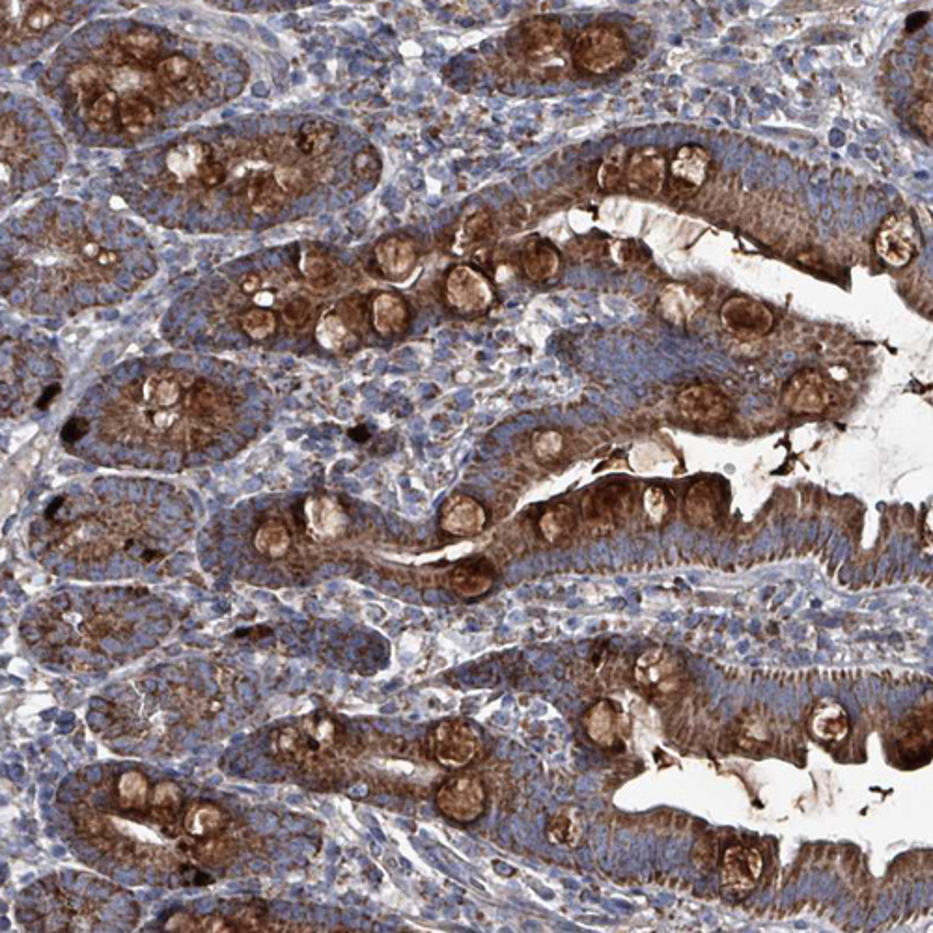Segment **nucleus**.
<instances>
[{"instance_id": "f257e3e1", "label": "nucleus", "mask_w": 933, "mask_h": 933, "mask_svg": "<svg viewBox=\"0 0 933 933\" xmlns=\"http://www.w3.org/2000/svg\"><path fill=\"white\" fill-rule=\"evenodd\" d=\"M629 42L622 28L609 23L586 27L573 42L571 60L588 75H607L626 64Z\"/></svg>"}, {"instance_id": "f03ea898", "label": "nucleus", "mask_w": 933, "mask_h": 933, "mask_svg": "<svg viewBox=\"0 0 933 933\" xmlns=\"http://www.w3.org/2000/svg\"><path fill=\"white\" fill-rule=\"evenodd\" d=\"M510 40L517 58L532 70L555 64L566 49L564 27L553 17H534L521 23Z\"/></svg>"}, {"instance_id": "7ed1b4c3", "label": "nucleus", "mask_w": 933, "mask_h": 933, "mask_svg": "<svg viewBox=\"0 0 933 933\" xmlns=\"http://www.w3.org/2000/svg\"><path fill=\"white\" fill-rule=\"evenodd\" d=\"M161 47L163 42L152 28H129L107 43V49H103V58L99 62L109 68L137 66L150 70L159 64Z\"/></svg>"}, {"instance_id": "20e7f679", "label": "nucleus", "mask_w": 933, "mask_h": 933, "mask_svg": "<svg viewBox=\"0 0 933 933\" xmlns=\"http://www.w3.org/2000/svg\"><path fill=\"white\" fill-rule=\"evenodd\" d=\"M154 73L168 103H183L198 98L209 88L206 71L182 53L161 58Z\"/></svg>"}, {"instance_id": "39448f33", "label": "nucleus", "mask_w": 933, "mask_h": 933, "mask_svg": "<svg viewBox=\"0 0 933 933\" xmlns=\"http://www.w3.org/2000/svg\"><path fill=\"white\" fill-rule=\"evenodd\" d=\"M437 808L452 822L473 823L486 808L484 784L471 775L446 780L437 792Z\"/></svg>"}, {"instance_id": "423d86ee", "label": "nucleus", "mask_w": 933, "mask_h": 933, "mask_svg": "<svg viewBox=\"0 0 933 933\" xmlns=\"http://www.w3.org/2000/svg\"><path fill=\"white\" fill-rule=\"evenodd\" d=\"M635 682L652 697H667L678 689L683 676L682 663L667 648L655 646L637 659Z\"/></svg>"}, {"instance_id": "0eeeda50", "label": "nucleus", "mask_w": 933, "mask_h": 933, "mask_svg": "<svg viewBox=\"0 0 933 933\" xmlns=\"http://www.w3.org/2000/svg\"><path fill=\"white\" fill-rule=\"evenodd\" d=\"M432 752L441 766L460 769L473 762L478 752V736L467 721H443L433 730Z\"/></svg>"}, {"instance_id": "6e6552de", "label": "nucleus", "mask_w": 933, "mask_h": 933, "mask_svg": "<svg viewBox=\"0 0 933 933\" xmlns=\"http://www.w3.org/2000/svg\"><path fill=\"white\" fill-rule=\"evenodd\" d=\"M446 301L463 314L482 312L493 303V290L488 279L471 265H456L445 284Z\"/></svg>"}, {"instance_id": "1a4fd4ad", "label": "nucleus", "mask_w": 933, "mask_h": 933, "mask_svg": "<svg viewBox=\"0 0 933 933\" xmlns=\"http://www.w3.org/2000/svg\"><path fill=\"white\" fill-rule=\"evenodd\" d=\"M721 321L741 340H756L773 329L775 316L764 303L745 295H734L721 307Z\"/></svg>"}, {"instance_id": "9d476101", "label": "nucleus", "mask_w": 933, "mask_h": 933, "mask_svg": "<svg viewBox=\"0 0 933 933\" xmlns=\"http://www.w3.org/2000/svg\"><path fill=\"white\" fill-rule=\"evenodd\" d=\"M633 491L626 484H605L590 491L583 501V514L594 529H614L629 516Z\"/></svg>"}, {"instance_id": "9b49d317", "label": "nucleus", "mask_w": 933, "mask_h": 933, "mask_svg": "<svg viewBox=\"0 0 933 933\" xmlns=\"http://www.w3.org/2000/svg\"><path fill=\"white\" fill-rule=\"evenodd\" d=\"M836 390L825 377L812 370L795 374L784 389V405L799 415H818L835 404Z\"/></svg>"}, {"instance_id": "f8f14e48", "label": "nucleus", "mask_w": 933, "mask_h": 933, "mask_svg": "<svg viewBox=\"0 0 933 933\" xmlns=\"http://www.w3.org/2000/svg\"><path fill=\"white\" fill-rule=\"evenodd\" d=\"M667 178V161L654 146L633 150L627 157L624 183L631 195L652 198L663 189Z\"/></svg>"}, {"instance_id": "ddd939ff", "label": "nucleus", "mask_w": 933, "mask_h": 933, "mask_svg": "<svg viewBox=\"0 0 933 933\" xmlns=\"http://www.w3.org/2000/svg\"><path fill=\"white\" fill-rule=\"evenodd\" d=\"M917 251V236L911 219L904 213H892L879 226L876 252L885 264L904 267Z\"/></svg>"}, {"instance_id": "4468645a", "label": "nucleus", "mask_w": 933, "mask_h": 933, "mask_svg": "<svg viewBox=\"0 0 933 933\" xmlns=\"http://www.w3.org/2000/svg\"><path fill=\"white\" fill-rule=\"evenodd\" d=\"M215 157V150L202 140H180L168 148L165 157L168 178L170 182L178 185H198L204 168L208 167L209 161H213Z\"/></svg>"}, {"instance_id": "2eb2a0df", "label": "nucleus", "mask_w": 933, "mask_h": 933, "mask_svg": "<svg viewBox=\"0 0 933 933\" xmlns=\"http://www.w3.org/2000/svg\"><path fill=\"white\" fill-rule=\"evenodd\" d=\"M678 407L683 417L698 424L725 422L734 409L725 392L713 385H695L682 390L678 396Z\"/></svg>"}, {"instance_id": "dca6fc26", "label": "nucleus", "mask_w": 933, "mask_h": 933, "mask_svg": "<svg viewBox=\"0 0 933 933\" xmlns=\"http://www.w3.org/2000/svg\"><path fill=\"white\" fill-rule=\"evenodd\" d=\"M764 870V857L754 848L732 846L721 861V883L732 896H743L754 889Z\"/></svg>"}, {"instance_id": "f3484780", "label": "nucleus", "mask_w": 933, "mask_h": 933, "mask_svg": "<svg viewBox=\"0 0 933 933\" xmlns=\"http://www.w3.org/2000/svg\"><path fill=\"white\" fill-rule=\"evenodd\" d=\"M710 154L700 146H682L670 161L669 189L672 195L693 196L708 178Z\"/></svg>"}, {"instance_id": "a211bd4d", "label": "nucleus", "mask_w": 933, "mask_h": 933, "mask_svg": "<svg viewBox=\"0 0 933 933\" xmlns=\"http://www.w3.org/2000/svg\"><path fill=\"white\" fill-rule=\"evenodd\" d=\"M374 260L385 279L404 280L417 267V243L400 234L383 237L374 249Z\"/></svg>"}, {"instance_id": "6ab92c4d", "label": "nucleus", "mask_w": 933, "mask_h": 933, "mask_svg": "<svg viewBox=\"0 0 933 933\" xmlns=\"http://www.w3.org/2000/svg\"><path fill=\"white\" fill-rule=\"evenodd\" d=\"M486 525V512L482 504L467 495H454L445 502L441 512V529L452 536H474Z\"/></svg>"}, {"instance_id": "aec40b11", "label": "nucleus", "mask_w": 933, "mask_h": 933, "mask_svg": "<svg viewBox=\"0 0 933 933\" xmlns=\"http://www.w3.org/2000/svg\"><path fill=\"white\" fill-rule=\"evenodd\" d=\"M495 583V568L488 558L474 557L461 560L450 571V588L460 598H478L486 594Z\"/></svg>"}, {"instance_id": "412c9836", "label": "nucleus", "mask_w": 933, "mask_h": 933, "mask_svg": "<svg viewBox=\"0 0 933 933\" xmlns=\"http://www.w3.org/2000/svg\"><path fill=\"white\" fill-rule=\"evenodd\" d=\"M307 529L316 540H331L348 527L344 508L331 497H310L305 502Z\"/></svg>"}, {"instance_id": "4be33fe9", "label": "nucleus", "mask_w": 933, "mask_h": 933, "mask_svg": "<svg viewBox=\"0 0 933 933\" xmlns=\"http://www.w3.org/2000/svg\"><path fill=\"white\" fill-rule=\"evenodd\" d=\"M808 726L823 743H842L850 736V715L835 700H823L812 711Z\"/></svg>"}, {"instance_id": "5701e85b", "label": "nucleus", "mask_w": 933, "mask_h": 933, "mask_svg": "<svg viewBox=\"0 0 933 933\" xmlns=\"http://www.w3.org/2000/svg\"><path fill=\"white\" fill-rule=\"evenodd\" d=\"M687 521L700 529H710L721 517V497L710 482L702 480L687 491L683 504Z\"/></svg>"}, {"instance_id": "b1692460", "label": "nucleus", "mask_w": 933, "mask_h": 933, "mask_svg": "<svg viewBox=\"0 0 933 933\" xmlns=\"http://www.w3.org/2000/svg\"><path fill=\"white\" fill-rule=\"evenodd\" d=\"M109 81H111L109 66L96 62V60L77 64L75 68L68 71V77H66V83L70 86L71 92L79 99L81 107L88 105L101 92L109 90L111 88Z\"/></svg>"}, {"instance_id": "393cba45", "label": "nucleus", "mask_w": 933, "mask_h": 933, "mask_svg": "<svg viewBox=\"0 0 933 933\" xmlns=\"http://www.w3.org/2000/svg\"><path fill=\"white\" fill-rule=\"evenodd\" d=\"M409 321V310L404 299L396 293H377L372 301V325L377 335L394 336L404 333Z\"/></svg>"}, {"instance_id": "a878e982", "label": "nucleus", "mask_w": 933, "mask_h": 933, "mask_svg": "<svg viewBox=\"0 0 933 933\" xmlns=\"http://www.w3.org/2000/svg\"><path fill=\"white\" fill-rule=\"evenodd\" d=\"M120 131L131 137H140L152 131L157 122V107L154 101L140 94L122 96L118 111Z\"/></svg>"}, {"instance_id": "bb28decb", "label": "nucleus", "mask_w": 933, "mask_h": 933, "mask_svg": "<svg viewBox=\"0 0 933 933\" xmlns=\"http://www.w3.org/2000/svg\"><path fill=\"white\" fill-rule=\"evenodd\" d=\"M0 150H2V163H6L14 170L32 159V150L28 148L27 129L19 122L15 112L2 114Z\"/></svg>"}, {"instance_id": "cd10ccee", "label": "nucleus", "mask_w": 933, "mask_h": 933, "mask_svg": "<svg viewBox=\"0 0 933 933\" xmlns=\"http://www.w3.org/2000/svg\"><path fill=\"white\" fill-rule=\"evenodd\" d=\"M521 265L530 280L545 282L557 275L560 256L551 243L532 239L529 243H525L521 251Z\"/></svg>"}, {"instance_id": "c85d7f7f", "label": "nucleus", "mask_w": 933, "mask_h": 933, "mask_svg": "<svg viewBox=\"0 0 933 933\" xmlns=\"http://www.w3.org/2000/svg\"><path fill=\"white\" fill-rule=\"evenodd\" d=\"M620 715L609 700H601L586 711L585 728L588 738L601 747H611L618 736Z\"/></svg>"}, {"instance_id": "c756f323", "label": "nucleus", "mask_w": 933, "mask_h": 933, "mask_svg": "<svg viewBox=\"0 0 933 933\" xmlns=\"http://www.w3.org/2000/svg\"><path fill=\"white\" fill-rule=\"evenodd\" d=\"M118 111H120V96L112 88L101 92L99 96H96L88 105L83 107L86 124L92 127L94 131H98V133H118L120 131Z\"/></svg>"}, {"instance_id": "7c9ffc66", "label": "nucleus", "mask_w": 933, "mask_h": 933, "mask_svg": "<svg viewBox=\"0 0 933 933\" xmlns=\"http://www.w3.org/2000/svg\"><path fill=\"white\" fill-rule=\"evenodd\" d=\"M71 2H28L27 12L17 28V42L32 38L55 27L64 8Z\"/></svg>"}, {"instance_id": "2f4dec72", "label": "nucleus", "mask_w": 933, "mask_h": 933, "mask_svg": "<svg viewBox=\"0 0 933 933\" xmlns=\"http://www.w3.org/2000/svg\"><path fill=\"white\" fill-rule=\"evenodd\" d=\"M547 838L551 844L575 848L585 835V820L577 808H562L547 823Z\"/></svg>"}, {"instance_id": "473e14b6", "label": "nucleus", "mask_w": 933, "mask_h": 933, "mask_svg": "<svg viewBox=\"0 0 933 933\" xmlns=\"http://www.w3.org/2000/svg\"><path fill=\"white\" fill-rule=\"evenodd\" d=\"M301 271H303V277L307 279L308 284L314 286L316 290L333 288L336 280H338V275H340L335 260L327 252L316 249V247H310V249L303 252Z\"/></svg>"}, {"instance_id": "72a5a7b5", "label": "nucleus", "mask_w": 933, "mask_h": 933, "mask_svg": "<svg viewBox=\"0 0 933 933\" xmlns=\"http://www.w3.org/2000/svg\"><path fill=\"white\" fill-rule=\"evenodd\" d=\"M700 301L687 286H669L659 297V312L670 323H685L695 316Z\"/></svg>"}, {"instance_id": "f704fd0d", "label": "nucleus", "mask_w": 933, "mask_h": 933, "mask_svg": "<svg viewBox=\"0 0 933 933\" xmlns=\"http://www.w3.org/2000/svg\"><path fill=\"white\" fill-rule=\"evenodd\" d=\"M336 127L329 122H308L295 135V146L305 159H314L327 154L333 146Z\"/></svg>"}, {"instance_id": "c9c22d12", "label": "nucleus", "mask_w": 933, "mask_h": 933, "mask_svg": "<svg viewBox=\"0 0 933 933\" xmlns=\"http://www.w3.org/2000/svg\"><path fill=\"white\" fill-rule=\"evenodd\" d=\"M491 232H493V217L488 211H478L465 217L456 236V245L460 247V251H473L484 241H488Z\"/></svg>"}, {"instance_id": "e433bc0d", "label": "nucleus", "mask_w": 933, "mask_h": 933, "mask_svg": "<svg viewBox=\"0 0 933 933\" xmlns=\"http://www.w3.org/2000/svg\"><path fill=\"white\" fill-rule=\"evenodd\" d=\"M316 340L320 342L321 348L340 351L353 342V333L340 314H327L316 327Z\"/></svg>"}, {"instance_id": "4c0bfd02", "label": "nucleus", "mask_w": 933, "mask_h": 933, "mask_svg": "<svg viewBox=\"0 0 933 933\" xmlns=\"http://www.w3.org/2000/svg\"><path fill=\"white\" fill-rule=\"evenodd\" d=\"M573 527H575V516H573V510L566 504H557L540 517V532L545 542L549 544H555L562 538H566Z\"/></svg>"}, {"instance_id": "58836bf2", "label": "nucleus", "mask_w": 933, "mask_h": 933, "mask_svg": "<svg viewBox=\"0 0 933 933\" xmlns=\"http://www.w3.org/2000/svg\"><path fill=\"white\" fill-rule=\"evenodd\" d=\"M254 544L265 557H284L290 547V534H288V529L280 523H267L256 532Z\"/></svg>"}, {"instance_id": "ea45409f", "label": "nucleus", "mask_w": 933, "mask_h": 933, "mask_svg": "<svg viewBox=\"0 0 933 933\" xmlns=\"http://www.w3.org/2000/svg\"><path fill=\"white\" fill-rule=\"evenodd\" d=\"M627 157L629 155L626 154L624 146H616L613 152L605 157L598 172V183L601 189L613 191L620 187V183H624Z\"/></svg>"}, {"instance_id": "a19ab883", "label": "nucleus", "mask_w": 933, "mask_h": 933, "mask_svg": "<svg viewBox=\"0 0 933 933\" xmlns=\"http://www.w3.org/2000/svg\"><path fill=\"white\" fill-rule=\"evenodd\" d=\"M241 329L254 340H265L277 331V316L267 308H249L241 316Z\"/></svg>"}, {"instance_id": "79ce46f5", "label": "nucleus", "mask_w": 933, "mask_h": 933, "mask_svg": "<svg viewBox=\"0 0 933 933\" xmlns=\"http://www.w3.org/2000/svg\"><path fill=\"white\" fill-rule=\"evenodd\" d=\"M381 157H379V152L376 148L368 146V148H363L361 152H357L353 161H351V170H353V176L359 180V182L364 183H374L376 180H379L381 176Z\"/></svg>"}, {"instance_id": "37998d69", "label": "nucleus", "mask_w": 933, "mask_h": 933, "mask_svg": "<svg viewBox=\"0 0 933 933\" xmlns=\"http://www.w3.org/2000/svg\"><path fill=\"white\" fill-rule=\"evenodd\" d=\"M282 316H284V321L288 327L292 329H305L312 316H314V305L308 297H303V295H297L293 297L292 301L282 308Z\"/></svg>"}, {"instance_id": "c03bdc74", "label": "nucleus", "mask_w": 933, "mask_h": 933, "mask_svg": "<svg viewBox=\"0 0 933 933\" xmlns=\"http://www.w3.org/2000/svg\"><path fill=\"white\" fill-rule=\"evenodd\" d=\"M644 508H646V516L650 517V521L654 525H661L670 514V502L669 495L667 491L663 488H648L646 493H644Z\"/></svg>"}, {"instance_id": "a18cd8bd", "label": "nucleus", "mask_w": 933, "mask_h": 933, "mask_svg": "<svg viewBox=\"0 0 933 933\" xmlns=\"http://www.w3.org/2000/svg\"><path fill=\"white\" fill-rule=\"evenodd\" d=\"M909 122L917 127L920 135L932 142L933 137V105L932 99H920L909 109Z\"/></svg>"}, {"instance_id": "49530a36", "label": "nucleus", "mask_w": 933, "mask_h": 933, "mask_svg": "<svg viewBox=\"0 0 933 933\" xmlns=\"http://www.w3.org/2000/svg\"><path fill=\"white\" fill-rule=\"evenodd\" d=\"M564 448V439L557 432L536 433L532 439V450L542 461H553Z\"/></svg>"}, {"instance_id": "de8ad7c7", "label": "nucleus", "mask_w": 933, "mask_h": 933, "mask_svg": "<svg viewBox=\"0 0 933 933\" xmlns=\"http://www.w3.org/2000/svg\"><path fill=\"white\" fill-rule=\"evenodd\" d=\"M120 794L124 805H140L146 794V782L139 773H127L120 782Z\"/></svg>"}, {"instance_id": "09e8293b", "label": "nucleus", "mask_w": 933, "mask_h": 933, "mask_svg": "<svg viewBox=\"0 0 933 933\" xmlns=\"http://www.w3.org/2000/svg\"><path fill=\"white\" fill-rule=\"evenodd\" d=\"M305 732H307V736H310V739L318 741L320 745H329L333 741L335 726L329 719H318V721L308 719L307 723H305Z\"/></svg>"}, {"instance_id": "8fccbe9b", "label": "nucleus", "mask_w": 933, "mask_h": 933, "mask_svg": "<svg viewBox=\"0 0 933 933\" xmlns=\"http://www.w3.org/2000/svg\"><path fill=\"white\" fill-rule=\"evenodd\" d=\"M191 816L196 818V825L200 823V827L196 829L198 835L206 833L208 827H215V825L221 823V814H219L215 808H202V810H198V812H193Z\"/></svg>"}, {"instance_id": "3c124183", "label": "nucleus", "mask_w": 933, "mask_h": 933, "mask_svg": "<svg viewBox=\"0 0 933 933\" xmlns=\"http://www.w3.org/2000/svg\"><path fill=\"white\" fill-rule=\"evenodd\" d=\"M260 286H262V280L256 273H249L245 279L241 280V290L245 293L260 292Z\"/></svg>"}, {"instance_id": "603ef678", "label": "nucleus", "mask_w": 933, "mask_h": 933, "mask_svg": "<svg viewBox=\"0 0 933 933\" xmlns=\"http://www.w3.org/2000/svg\"><path fill=\"white\" fill-rule=\"evenodd\" d=\"M88 719H90L92 728H103V726L107 725V723H105V717H103L101 713H92Z\"/></svg>"}, {"instance_id": "864d4df0", "label": "nucleus", "mask_w": 933, "mask_h": 933, "mask_svg": "<svg viewBox=\"0 0 933 933\" xmlns=\"http://www.w3.org/2000/svg\"><path fill=\"white\" fill-rule=\"evenodd\" d=\"M213 906H215V904H213V900L204 898V900H200V902L196 904V909H198V913H209V911L213 909Z\"/></svg>"}, {"instance_id": "5fc2aeb1", "label": "nucleus", "mask_w": 933, "mask_h": 933, "mask_svg": "<svg viewBox=\"0 0 933 933\" xmlns=\"http://www.w3.org/2000/svg\"><path fill=\"white\" fill-rule=\"evenodd\" d=\"M86 777H88L90 782H99V780H101V769H99V767H90V769L86 771Z\"/></svg>"}, {"instance_id": "6e6d98bb", "label": "nucleus", "mask_w": 933, "mask_h": 933, "mask_svg": "<svg viewBox=\"0 0 933 933\" xmlns=\"http://www.w3.org/2000/svg\"><path fill=\"white\" fill-rule=\"evenodd\" d=\"M10 775H12L14 779H19V777H23V767L21 766L10 767Z\"/></svg>"}, {"instance_id": "4d7b16f0", "label": "nucleus", "mask_w": 933, "mask_h": 933, "mask_svg": "<svg viewBox=\"0 0 933 933\" xmlns=\"http://www.w3.org/2000/svg\"><path fill=\"white\" fill-rule=\"evenodd\" d=\"M51 797H53V790L45 786L42 790V801H47V799H51Z\"/></svg>"}, {"instance_id": "13d9d810", "label": "nucleus", "mask_w": 933, "mask_h": 933, "mask_svg": "<svg viewBox=\"0 0 933 933\" xmlns=\"http://www.w3.org/2000/svg\"><path fill=\"white\" fill-rule=\"evenodd\" d=\"M92 706H94V708H103V702H101V700H94Z\"/></svg>"}, {"instance_id": "bf43d9fd", "label": "nucleus", "mask_w": 933, "mask_h": 933, "mask_svg": "<svg viewBox=\"0 0 933 933\" xmlns=\"http://www.w3.org/2000/svg\"><path fill=\"white\" fill-rule=\"evenodd\" d=\"M53 853H55L56 857H60V853H64V850H62V848H55Z\"/></svg>"}]
</instances>
